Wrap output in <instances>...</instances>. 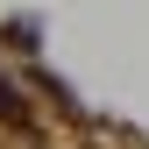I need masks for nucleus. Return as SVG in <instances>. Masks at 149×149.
Here are the masks:
<instances>
[{
	"label": "nucleus",
	"mask_w": 149,
	"mask_h": 149,
	"mask_svg": "<svg viewBox=\"0 0 149 149\" xmlns=\"http://www.w3.org/2000/svg\"><path fill=\"white\" fill-rule=\"evenodd\" d=\"M0 121H14V128H22V121H29V107H22V100H14V85H0Z\"/></svg>",
	"instance_id": "nucleus-1"
},
{
	"label": "nucleus",
	"mask_w": 149,
	"mask_h": 149,
	"mask_svg": "<svg viewBox=\"0 0 149 149\" xmlns=\"http://www.w3.org/2000/svg\"><path fill=\"white\" fill-rule=\"evenodd\" d=\"M7 43H14V50H36V22H29V14H22V22H7Z\"/></svg>",
	"instance_id": "nucleus-2"
}]
</instances>
